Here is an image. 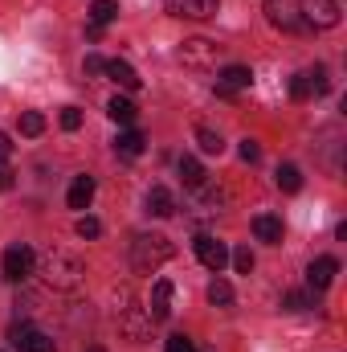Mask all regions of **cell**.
<instances>
[{
  "label": "cell",
  "mask_w": 347,
  "mask_h": 352,
  "mask_svg": "<svg viewBox=\"0 0 347 352\" xmlns=\"http://www.w3.org/2000/svg\"><path fill=\"white\" fill-rule=\"evenodd\" d=\"M86 352H106V349H98V344H94V349H86Z\"/></svg>",
  "instance_id": "e575fe53"
},
{
  "label": "cell",
  "mask_w": 347,
  "mask_h": 352,
  "mask_svg": "<svg viewBox=\"0 0 347 352\" xmlns=\"http://www.w3.org/2000/svg\"><path fill=\"white\" fill-rule=\"evenodd\" d=\"M8 188H12V173H4V168H0V192H8Z\"/></svg>",
  "instance_id": "836d02e7"
},
{
  "label": "cell",
  "mask_w": 347,
  "mask_h": 352,
  "mask_svg": "<svg viewBox=\"0 0 347 352\" xmlns=\"http://www.w3.org/2000/svg\"><path fill=\"white\" fill-rule=\"evenodd\" d=\"M196 144H200L204 156H221V152H225V140H221V131H213V127H196Z\"/></svg>",
  "instance_id": "44dd1931"
},
{
  "label": "cell",
  "mask_w": 347,
  "mask_h": 352,
  "mask_svg": "<svg viewBox=\"0 0 347 352\" xmlns=\"http://www.w3.org/2000/svg\"><path fill=\"white\" fill-rule=\"evenodd\" d=\"M147 213H152V217H172V213H176L172 188H164V184L147 188Z\"/></svg>",
  "instance_id": "9a60e30c"
},
{
  "label": "cell",
  "mask_w": 347,
  "mask_h": 352,
  "mask_svg": "<svg viewBox=\"0 0 347 352\" xmlns=\"http://www.w3.org/2000/svg\"><path fill=\"white\" fill-rule=\"evenodd\" d=\"M180 58H184V66L213 70V66L221 62V45H217V41H208V37H192V41H184V45H180Z\"/></svg>",
  "instance_id": "277c9868"
},
{
  "label": "cell",
  "mask_w": 347,
  "mask_h": 352,
  "mask_svg": "<svg viewBox=\"0 0 347 352\" xmlns=\"http://www.w3.org/2000/svg\"><path fill=\"white\" fill-rule=\"evenodd\" d=\"M254 234H258V242L278 246V242H282V217H274V213H258V217H254Z\"/></svg>",
  "instance_id": "ac0fdd59"
},
{
  "label": "cell",
  "mask_w": 347,
  "mask_h": 352,
  "mask_svg": "<svg viewBox=\"0 0 347 352\" xmlns=\"http://www.w3.org/2000/svg\"><path fill=\"white\" fill-rule=\"evenodd\" d=\"M41 131H45V115H41V111H25V115H21V135L37 140Z\"/></svg>",
  "instance_id": "d4e9b609"
},
{
  "label": "cell",
  "mask_w": 347,
  "mask_h": 352,
  "mask_svg": "<svg viewBox=\"0 0 347 352\" xmlns=\"http://www.w3.org/2000/svg\"><path fill=\"white\" fill-rule=\"evenodd\" d=\"M102 70H106V62L98 54H86V74H102Z\"/></svg>",
  "instance_id": "1f68e13d"
},
{
  "label": "cell",
  "mask_w": 347,
  "mask_h": 352,
  "mask_svg": "<svg viewBox=\"0 0 347 352\" xmlns=\"http://www.w3.org/2000/svg\"><path fill=\"white\" fill-rule=\"evenodd\" d=\"M62 127H66V131H78V127H82V111H78V107H66V111H62Z\"/></svg>",
  "instance_id": "4dcf8cb0"
},
{
  "label": "cell",
  "mask_w": 347,
  "mask_h": 352,
  "mask_svg": "<svg viewBox=\"0 0 347 352\" xmlns=\"http://www.w3.org/2000/svg\"><path fill=\"white\" fill-rule=\"evenodd\" d=\"M221 205H225V192H221L213 180H204L200 188H188V209H192L196 217H217Z\"/></svg>",
  "instance_id": "52a82bcc"
},
{
  "label": "cell",
  "mask_w": 347,
  "mask_h": 352,
  "mask_svg": "<svg viewBox=\"0 0 347 352\" xmlns=\"http://www.w3.org/2000/svg\"><path fill=\"white\" fill-rule=\"evenodd\" d=\"M168 316H172V283L160 278V283L152 287V299H147V320H152V324H164Z\"/></svg>",
  "instance_id": "8fae6325"
},
{
  "label": "cell",
  "mask_w": 347,
  "mask_h": 352,
  "mask_svg": "<svg viewBox=\"0 0 347 352\" xmlns=\"http://www.w3.org/2000/svg\"><path fill=\"white\" fill-rule=\"evenodd\" d=\"M106 115L119 123V127H135V119H139V111H135V102L131 98H123V94H115L110 102H106Z\"/></svg>",
  "instance_id": "e0dca14e"
},
{
  "label": "cell",
  "mask_w": 347,
  "mask_h": 352,
  "mask_svg": "<svg viewBox=\"0 0 347 352\" xmlns=\"http://www.w3.org/2000/svg\"><path fill=\"white\" fill-rule=\"evenodd\" d=\"M331 90V78H327V66H315V70H302V74H294L290 78V98H319V94H327Z\"/></svg>",
  "instance_id": "5b68a950"
},
{
  "label": "cell",
  "mask_w": 347,
  "mask_h": 352,
  "mask_svg": "<svg viewBox=\"0 0 347 352\" xmlns=\"http://www.w3.org/2000/svg\"><path fill=\"white\" fill-rule=\"evenodd\" d=\"M246 87H254V70L250 66H221V74H217V94L221 98H233L237 90H246Z\"/></svg>",
  "instance_id": "ba28073f"
},
{
  "label": "cell",
  "mask_w": 347,
  "mask_h": 352,
  "mask_svg": "<svg viewBox=\"0 0 347 352\" xmlns=\"http://www.w3.org/2000/svg\"><path fill=\"white\" fill-rule=\"evenodd\" d=\"M143 148H147V140H143V131H139V127H127V131H119V140H115V152H119V156H127V160L143 156Z\"/></svg>",
  "instance_id": "2e32d148"
},
{
  "label": "cell",
  "mask_w": 347,
  "mask_h": 352,
  "mask_svg": "<svg viewBox=\"0 0 347 352\" xmlns=\"http://www.w3.org/2000/svg\"><path fill=\"white\" fill-rule=\"evenodd\" d=\"M66 201H70V209H86L90 201H94V176H74Z\"/></svg>",
  "instance_id": "d6986e66"
},
{
  "label": "cell",
  "mask_w": 347,
  "mask_h": 352,
  "mask_svg": "<svg viewBox=\"0 0 347 352\" xmlns=\"http://www.w3.org/2000/svg\"><path fill=\"white\" fill-rule=\"evenodd\" d=\"M115 16H119V4H115V0H94V4H90V25H94V29L110 25Z\"/></svg>",
  "instance_id": "7402d4cb"
},
{
  "label": "cell",
  "mask_w": 347,
  "mask_h": 352,
  "mask_svg": "<svg viewBox=\"0 0 347 352\" xmlns=\"http://www.w3.org/2000/svg\"><path fill=\"white\" fill-rule=\"evenodd\" d=\"M98 234H102L98 217H78V238H98Z\"/></svg>",
  "instance_id": "f1b7e54d"
},
{
  "label": "cell",
  "mask_w": 347,
  "mask_h": 352,
  "mask_svg": "<svg viewBox=\"0 0 347 352\" xmlns=\"http://www.w3.org/2000/svg\"><path fill=\"white\" fill-rule=\"evenodd\" d=\"M282 307H286V311H302V307H315V295H307V291H286V295H282Z\"/></svg>",
  "instance_id": "484cf974"
},
{
  "label": "cell",
  "mask_w": 347,
  "mask_h": 352,
  "mask_svg": "<svg viewBox=\"0 0 347 352\" xmlns=\"http://www.w3.org/2000/svg\"><path fill=\"white\" fill-rule=\"evenodd\" d=\"M229 258H233V266H237V274H250V270H254V250H250V246H237Z\"/></svg>",
  "instance_id": "4316f807"
},
{
  "label": "cell",
  "mask_w": 347,
  "mask_h": 352,
  "mask_svg": "<svg viewBox=\"0 0 347 352\" xmlns=\"http://www.w3.org/2000/svg\"><path fill=\"white\" fill-rule=\"evenodd\" d=\"M180 180H184V188H200V184L208 180L196 156H180Z\"/></svg>",
  "instance_id": "ffe728a7"
},
{
  "label": "cell",
  "mask_w": 347,
  "mask_h": 352,
  "mask_svg": "<svg viewBox=\"0 0 347 352\" xmlns=\"http://www.w3.org/2000/svg\"><path fill=\"white\" fill-rule=\"evenodd\" d=\"M237 152H241V160H246V164H258V160H261L258 140H241V148H237Z\"/></svg>",
  "instance_id": "f546056e"
},
{
  "label": "cell",
  "mask_w": 347,
  "mask_h": 352,
  "mask_svg": "<svg viewBox=\"0 0 347 352\" xmlns=\"http://www.w3.org/2000/svg\"><path fill=\"white\" fill-rule=\"evenodd\" d=\"M33 274H41V278H45L49 287H58V291H74V287L82 283L86 266L78 263L70 250H45V254H37Z\"/></svg>",
  "instance_id": "7a4b0ae2"
},
{
  "label": "cell",
  "mask_w": 347,
  "mask_h": 352,
  "mask_svg": "<svg viewBox=\"0 0 347 352\" xmlns=\"http://www.w3.org/2000/svg\"><path fill=\"white\" fill-rule=\"evenodd\" d=\"M172 258V242L164 238V234H139L135 242H131V266L139 270V274H152L156 266H164Z\"/></svg>",
  "instance_id": "3957f363"
},
{
  "label": "cell",
  "mask_w": 347,
  "mask_h": 352,
  "mask_svg": "<svg viewBox=\"0 0 347 352\" xmlns=\"http://www.w3.org/2000/svg\"><path fill=\"white\" fill-rule=\"evenodd\" d=\"M274 180H278V188H282V192H298V188H302V173H298L294 164H278Z\"/></svg>",
  "instance_id": "603a6c76"
},
{
  "label": "cell",
  "mask_w": 347,
  "mask_h": 352,
  "mask_svg": "<svg viewBox=\"0 0 347 352\" xmlns=\"http://www.w3.org/2000/svg\"><path fill=\"white\" fill-rule=\"evenodd\" d=\"M217 4H221V0H168V12L188 16V21H204V16L217 12Z\"/></svg>",
  "instance_id": "4fadbf2b"
},
{
  "label": "cell",
  "mask_w": 347,
  "mask_h": 352,
  "mask_svg": "<svg viewBox=\"0 0 347 352\" xmlns=\"http://www.w3.org/2000/svg\"><path fill=\"white\" fill-rule=\"evenodd\" d=\"M102 74H110V78H115L123 90H139V87H143V78L135 74V66H131V62H123V58L106 62V70H102Z\"/></svg>",
  "instance_id": "5bb4252c"
},
{
  "label": "cell",
  "mask_w": 347,
  "mask_h": 352,
  "mask_svg": "<svg viewBox=\"0 0 347 352\" xmlns=\"http://www.w3.org/2000/svg\"><path fill=\"white\" fill-rule=\"evenodd\" d=\"M8 156H12V140H8V135H4V131H0V164H4V160H8Z\"/></svg>",
  "instance_id": "d6a6232c"
},
{
  "label": "cell",
  "mask_w": 347,
  "mask_h": 352,
  "mask_svg": "<svg viewBox=\"0 0 347 352\" xmlns=\"http://www.w3.org/2000/svg\"><path fill=\"white\" fill-rule=\"evenodd\" d=\"M196 258L208 266V270H217V274H221L225 263H229V246H225V242H217L213 234H200V238H196Z\"/></svg>",
  "instance_id": "9c48e42d"
},
{
  "label": "cell",
  "mask_w": 347,
  "mask_h": 352,
  "mask_svg": "<svg viewBox=\"0 0 347 352\" xmlns=\"http://www.w3.org/2000/svg\"><path fill=\"white\" fill-rule=\"evenodd\" d=\"M164 352H196V340H192V336H184V332H176V336H168Z\"/></svg>",
  "instance_id": "83f0119b"
},
{
  "label": "cell",
  "mask_w": 347,
  "mask_h": 352,
  "mask_svg": "<svg viewBox=\"0 0 347 352\" xmlns=\"http://www.w3.org/2000/svg\"><path fill=\"white\" fill-rule=\"evenodd\" d=\"M12 349L16 352H53V340L29 324H12Z\"/></svg>",
  "instance_id": "30bf717a"
},
{
  "label": "cell",
  "mask_w": 347,
  "mask_h": 352,
  "mask_svg": "<svg viewBox=\"0 0 347 352\" xmlns=\"http://www.w3.org/2000/svg\"><path fill=\"white\" fill-rule=\"evenodd\" d=\"M208 303H213V307H229V303H233V287H229L225 278H213V283H208Z\"/></svg>",
  "instance_id": "cb8c5ba5"
},
{
  "label": "cell",
  "mask_w": 347,
  "mask_h": 352,
  "mask_svg": "<svg viewBox=\"0 0 347 352\" xmlns=\"http://www.w3.org/2000/svg\"><path fill=\"white\" fill-rule=\"evenodd\" d=\"M0 266H4V278H8V283H25V278L33 274V266H37V254H33L25 242H16V246L4 250V263Z\"/></svg>",
  "instance_id": "8992f818"
},
{
  "label": "cell",
  "mask_w": 347,
  "mask_h": 352,
  "mask_svg": "<svg viewBox=\"0 0 347 352\" xmlns=\"http://www.w3.org/2000/svg\"><path fill=\"white\" fill-rule=\"evenodd\" d=\"M335 274H339V258H335V254H323V258L311 263L307 283H311V291H327V287L335 283Z\"/></svg>",
  "instance_id": "7c38bea8"
},
{
  "label": "cell",
  "mask_w": 347,
  "mask_h": 352,
  "mask_svg": "<svg viewBox=\"0 0 347 352\" xmlns=\"http://www.w3.org/2000/svg\"><path fill=\"white\" fill-rule=\"evenodd\" d=\"M265 16L282 33H323L339 25L335 0H265Z\"/></svg>",
  "instance_id": "6da1fadb"
},
{
  "label": "cell",
  "mask_w": 347,
  "mask_h": 352,
  "mask_svg": "<svg viewBox=\"0 0 347 352\" xmlns=\"http://www.w3.org/2000/svg\"><path fill=\"white\" fill-rule=\"evenodd\" d=\"M204 352H213V349H204Z\"/></svg>",
  "instance_id": "d590c367"
}]
</instances>
